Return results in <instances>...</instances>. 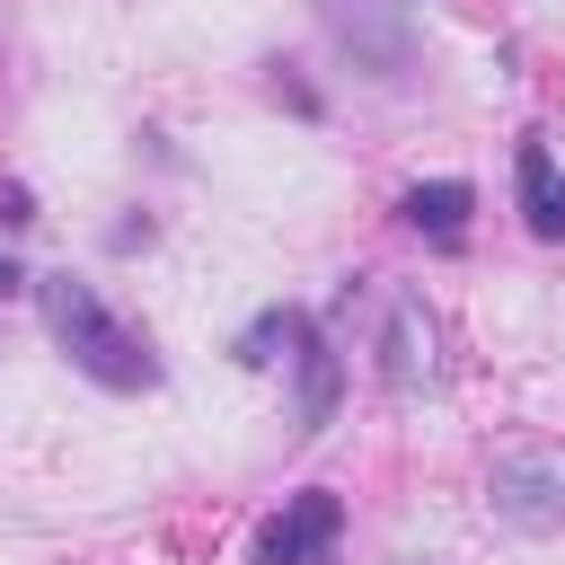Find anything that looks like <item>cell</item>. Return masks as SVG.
Here are the masks:
<instances>
[{
    "label": "cell",
    "instance_id": "1",
    "mask_svg": "<svg viewBox=\"0 0 565 565\" xmlns=\"http://www.w3.org/2000/svg\"><path fill=\"white\" fill-rule=\"evenodd\" d=\"M44 327H53V344L97 380V388H115V397H132V388H159V353L88 291V282H44Z\"/></svg>",
    "mask_w": 565,
    "mask_h": 565
},
{
    "label": "cell",
    "instance_id": "2",
    "mask_svg": "<svg viewBox=\"0 0 565 565\" xmlns=\"http://www.w3.org/2000/svg\"><path fill=\"white\" fill-rule=\"evenodd\" d=\"M327 35L371 71V79H397L415 62V9L406 0H318Z\"/></svg>",
    "mask_w": 565,
    "mask_h": 565
},
{
    "label": "cell",
    "instance_id": "3",
    "mask_svg": "<svg viewBox=\"0 0 565 565\" xmlns=\"http://www.w3.org/2000/svg\"><path fill=\"white\" fill-rule=\"evenodd\" d=\"M486 503H494L512 530H565V468H556L547 450H512V459H494Z\"/></svg>",
    "mask_w": 565,
    "mask_h": 565
},
{
    "label": "cell",
    "instance_id": "4",
    "mask_svg": "<svg viewBox=\"0 0 565 565\" xmlns=\"http://www.w3.org/2000/svg\"><path fill=\"white\" fill-rule=\"evenodd\" d=\"M335 530H344V503H335L327 486H309V494H291V503L256 530V565H327V556H335Z\"/></svg>",
    "mask_w": 565,
    "mask_h": 565
},
{
    "label": "cell",
    "instance_id": "5",
    "mask_svg": "<svg viewBox=\"0 0 565 565\" xmlns=\"http://www.w3.org/2000/svg\"><path fill=\"white\" fill-rule=\"evenodd\" d=\"M380 380H388L397 397H415V388L433 380V309H424L415 291L388 300V327H380Z\"/></svg>",
    "mask_w": 565,
    "mask_h": 565
},
{
    "label": "cell",
    "instance_id": "6",
    "mask_svg": "<svg viewBox=\"0 0 565 565\" xmlns=\"http://www.w3.org/2000/svg\"><path fill=\"white\" fill-rule=\"evenodd\" d=\"M512 194H521L530 238H565V168H556V150H547L539 132L512 150Z\"/></svg>",
    "mask_w": 565,
    "mask_h": 565
},
{
    "label": "cell",
    "instance_id": "7",
    "mask_svg": "<svg viewBox=\"0 0 565 565\" xmlns=\"http://www.w3.org/2000/svg\"><path fill=\"white\" fill-rule=\"evenodd\" d=\"M468 212H477V185H468V177H433V185H406V194H397V221L424 230L433 247H459V238H468Z\"/></svg>",
    "mask_w": 565,
    "mask_h": 565
},
{
    "label": "cell",
    "instance_id": "8",
    "mask_svg": "<svg viewBox=\"0 0 565 565\" xmlns=\"http://www.w3.org/2000/svg\"><path fill=\"white\" fill-rule=\"evenodd\" d=\"M291 371H300V397H291V415H300V433H327L335 424V397H344V362H335V344L300 318V353H291Z\"/></svg>",
    "mask_w": 565,
    "mask_h": 565
},
{
    "label": "cell",
    "instance_id": "9",
    "mask_svg": "<svg viewBox=\"0 0 565 565\" xmlns=\"http://www.w3.org/2000/svg\"><path fill=\"white\" fill-rule=\"evenodd\" d=\"M35 221V194L26 185H0V230H26Z\"/></svg>",
    "mask_w": 565,
    "mask_h": 565
},
{
    "label": "cell",
    "instance_id": "10",
    "mask_svg": "<svg viewBox=\"0 0 565 565\" xmlns=\"http://www.w3.org/2000/svg\"><path fill=\"white\" fill-rule=\"evenodd\" d=\"M26 291V274H18V256H0V300H18Z\"/></svg>",
    "mask_w": 565,
    "mask_h": 565
}]
</instances>
